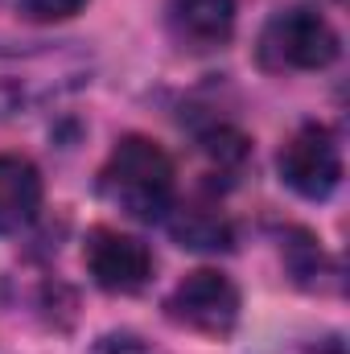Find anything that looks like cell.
<instances>
[{"instance_id":"7c38bea8","label":"cell","mask_w":350,"mask_h":354,"mask_svg":"<svg viewBox=\"0 0 350 354\" xmlns=\"http://www.w3.org/2000/svg\"><path fill=\"white\" fill-rule=\"evenodd\" d=\"M91 354H153L136 334H103L95 346H91Z\"/></svg>"},{"instance_id":"8992f818","label":"cell","mask_w":350,"mask_h":354,"mask_svg":"<svg viewBox=\"0 0 350 354\" xmlns=\"http://www.w3.org/2000/svg\"><path fill=\"white\" fill-rule=\"evenodd\" d=\"M83 264L103 292H140L153 280V252L116 227H95L83 243Z\"/></svg>"},{"instance_id":"30bf717a","label":"cell","mask_w":350,"mask_h":354,"mask_svg":"<svg viewBox=\"0 0 350 354\" xmlns=\"http://www.w3.org/2000/svg\"><path fill=\"white\" fill-rule=\"evenodd\" d=\"M284 264L293 272V280L305 284V288H317V280L326 276V256H322L317 239L305 235V231H288L284 235Z\"/></svg>"},{"instance_id":"8fae6325","label":"cell","mask_w":350,"mask_h":354,"mask_svg":"<svg viewBox=\"0 0 350 354\" xmlns=\"http://www.w3.org/2000/svg\"><path fill=\"white\" fill-rule=\"evenodd\" d=\"M25 21H37V25H54V21H66L75 12L87 8V0H21L17 4Z\"/></svg>"},{"instance_id":"9c48e42d","label":"cell","mask_w":350,"mask_h":354,"mask_svg":"<svg viewBox=\"0 0 350 354\" xmlns=\"http://www.w3.org/2000/svg\"><path fill=\"white\" fill-rule=\"evenodd\" d=\"M169 235L190 252H227L235 243L231 218L214 202H202V198L169 206Z\"/></svg>"},{"instance_id":"ba28073f","label":"cell","mask_w":350,"mask_h":354,"mask_svg":"<svg viewBox=\"0 0 350 354\" xmlns=\"http://www.w3.org/2000/svg\"><path fill=\"white\" fill-rule=\"evenodd\" d=\"M42 210V174L17 153H0V235L25 231Z\"/></svg>"},{"instance_id":"3957f363","label":"cell","mask_w":350,"mask_h":354,"mask_svg":"<svg viewBox=\"0 0 350 354\" xmlns=\"http://www.w3.org/2000/svg\"><path fill=\"white\" fill-rule=\"evenodd\" d=\"M342 41L334 25L313 8H284L260 33V66L264 71H322L338 58Z\"/></svg>"},{"instance_id":"5b68a950","label":"cell","mask_w":350,"mask_h":354,"mask_svg":"<svg viewBox=\"0 0 350 354\" xmlns=\"http://www.w3.org/2000/svg\"><path fill=\"white\" fill-rule=\"evenodd\" d=\"M276 169H280V181L293 194H301L309 202L330 198L342 181V153H338L334 132L322 128V124H301L284 140V149L276 157Z\"/></svg>"},{"instance_id":"7a4b0ae2","label":"cell","mask_w":350,"mask_h":354,"mask_svg":"<svg viewBox=\"0 0 350 354\" xmlns=\"http://www.w3.org/2000/svg\"><path fill=\"white\" fill-rule=\"evenodd\" d=\"M174 185H177V174L169 153L149 136L116 140L111 157L99 169V194L136 223L165 218L169 206H174Z\"/></svg>"},{"instance_id":"52a82bcc","label":"cell","mask_w":350,"mask_h":354,"mask_svg":"<svg viewBox=\"0 0 350 354\" xmlns=\"http://www.w3.org/2000/svg\"><path fill=\"white\" fill-rule=\"evenodd\" d=\"M169 33L185 50H219L235 33V0H169Z\"/></svg>"},{"instance_id":"277c9868","label":"cell","mask_w":350,"mask_h":354,"mask_svg":"<svg viewBox=\"0 0 350 354\" xmlns=\"http://www.w3.org/2000/svg\"><path fill=\"white\" fill-rule=\"evenodd\" d=\"M165 317L190 334L227 338L239 322V288L223 272L198 268L165 297Z\"/></svg>"},{"instance_id":"6da1fadb","label":"cell","mask_w":350,"mask_h":354,"mask_svg":"<svg viewBox=\"0 0 350 354\" xmlns=\"http://www.w3.org/2000/svg\"><path fill=\"white\" fill-rule=\"evenodd\" d=\"M91 75L95 58L79 41H37V46L0 41V120L58 103L87 87Z\"/></svg>"},{"instance_id":"4fadbf2b","label":"cell","mask_w":350,"mask_h":354,"mask_svg":"<svg viewBox=\"0 0 350 354\" xmlns=\"http://www.w3.org/2000/svg\"><path fill=\"white\" fill-rule=\"evenodd\" d=\"M305 354H347V346H342V338H326V342H313Z\"/></svg>"}]
</instances>
